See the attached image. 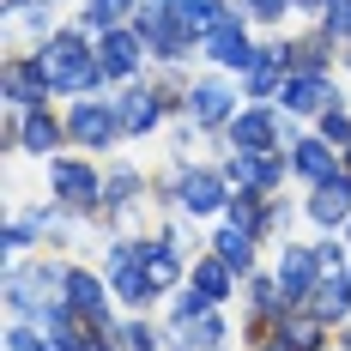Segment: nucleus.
<instances>
[{
    "instance_id": "nucleus-17",
    "label": "nucleus",
    "mask_w": 351,
    "mask_h": 351,
    "mask_svg": "<svg viewBox=\"0 0 351 351\" xmlns=\"http://www.w3.org/2000/svg\"><path fill=\"white\" fill-rule=\"evenodd\" d=\"M285 79H291L285 43H261V55H254V61H248V73H243V97H248V104H279Z\"/></svg>"
},
{
    "instance_id": "nucleus-20",
    "label": "nucleus",
    "mask_w": 351,
    "mask_h": 351,
    "mask_svg": "<svg viewBox=\"0 0 351 351\" xmlns=\"http://www.w3.org/2000/svg\"><path fill=\"white\" fill-rule=\"evenodd\" d=\"M303 309H315V315L327 321V327H346V321H351V267L327 273V279L315 285V297H309Z\"/></svg>"
},
{
    "instance_id": "nucleus-28",
    "label": "nucleus",
    "mask_w": 351,
    "mask_h": 351,
    "mask_svg": "<svg viewBox=\"0 0 351 351\" xmlns=\"http://www.w3.org/2000/svg\"><path fill=\"white\" fill-rule=\"evenodd\" d=\"M0 351H55V346H49V333H43L36 321H6V333H0Z\"/></svg>"
},
{
    "instance_id": "nucleus-23",
    "label": "nucleus",
    "mask_w": 351,
    "mask_h": 351,
    "mask_svg": "<svg viewBox=\"0 0 351 351\" xmlns=\"http://www.w3.org/2000/svg\"><path fill=\"white\" fill-rule=\"evenodd\" d=\"M339 55V43L327 31L315 36H285V61H291V73H327V61Z\"/></svg>"
},
{
    "instance_id": "nucleus-24",
    "label": "nucleus",
    "mask_w": 351,
    "mask_h": 351,
    "mask_svg": "<svg viewBox=\"0 0 351 351\" xmlns=\"http://www.w3.org/2000/svg\"><path fill=\"white\" fill-rule=\"evenodd\" d=\"M109 339H115L121 351H164V346H170V327L152 321V315H121Z\"/></svg>"
},
{
    "instance_id": "nucleus-7",
    "label": "nucleus",
    "mask_w": 351,
    "mask_h": 351,
    "mask_svg": "<svg viewBox=\"0 0 351 351\" xmlns=\"http://www.w3.org/2000/svg\"><path fill=\"white\" fill-rule=\"evenodd\" d=\"M218 170L230 176V188H237V194H261V200H267V194H279V188H285L291 158H285V152H230Z\"/></svg>"
},
{
    "instance_id": "nucleus-19",
    "label": "nucleus",
    "mask_w": 351,
    "mask_h": 351,
    "mask_svg": "<svg viewBox=\"0 0 351 351\" xmlns=\"http://www.w3.org/2000/svg\"><path fill=\"white\" fill-rule=\"evenodd\" d=\"M230 321L218 315V309H206L200 321H188V327H170V346L164 351H230Z\"/></svg>"
},
{
    "instance_id": "nucleus-8",
    "label": "nucleus",
    "mask_w": 351,
    "mask_h": 351,
    "mask_svg": "<svg viewBox=\"0 0 351 351\" xmlns=\"http://www.w3.org/2000/svg\"><path fill=\"white\" fill-rule=\"evenodd\" d=\"M273 279H279L285 303H291V309H303V303L315 297V285L327 279V273H321V254H315V243H279Z\"/></svg>"
},
{
    "instance_id": "nucleus-25",
    "label": "nucleus",
    "mask_w": 351,
    "mask_h": 351,
    "mask_svg": "<svg viewBox=\"0 0 351 351\" xmlns=\"http://www.w3.org/2000/svg\"><path fill=\"white\" fill-rule=\"evenodd\" d=\"M170 6H176V19H182L194 36H212L224 19H230V0H170Z\"/></svg>"
},
{
    "instance_id": "nucleus-18",
    "label": "nucleus",
    "mask_w": 351,
    "mask_h": 351,
    "mask_svg": "<svg viewBox=\"0 0 351 351\" xmlns=\"http://www.w3.org/2000/svg\"><path fill=\"white\" fill-rule=\"evenodd\" d=\"M188 285H194V291H206L218 309H224L230 297H243V273H237V267H230L224 254H212V248L188 261Z\"/></svg>"
},
{
    "instance_id": "nucleus-26",
    "label": "nucleus",
    "mask_w": 351,
    "mask_h": 351,
    "mask_svg": "<svg viewBox=\"0 0 351 351\" xmlns=\"http://www.w3.org/2000/svg\"><path fill=\"white\" fill-rule=\"evenodd\" d=\"M206 309H218L206 291H194V285H176V291H170V309H164V327H188V321H200Z\"/></svg>"
},
{
    "instance_id": "nucleus-2",
    "label": "nucleus",
    "mask_w": 351,
    "mask_h": 351,
    "mask_svg": "<svg viewBox=\"0 0 351 351\" xmlns=\"http://www.w3.org/2000/svg\"><path fill=\"white\" fill-rule=\"evenodd\" d=\"M158 188H164V206L188 212V218H224L230 200H237L230 176L218 170V164H170Z\"/></svg>"
},
{
    "instance_id": "nucleus-1",
    "label": "nucleus",
    "mask_w": 351,
    "mask_h": 351,
    "mask_svg": "<svg viewBox=\"0 0 351 351\" xmlns=\"http://www.w3.org/2000/svg\"><path fill=\"white\" fill-rule=\"evenodd\" d=\"M31 55H36V67L49 73L55 97H97L109 85L104 61H97V36L79 31V25H61L55 36H43Z\"/></svg>"
},
{
    "instance_id": "nucleus-30",
    "label": "nucleus",
    "mask_w": 351,
    "mask_h": 351,
    "mask_svg": "<svg viewBox=\"0 0 351 351\" xmlns=\"http://www.w3.org/2000/svg\"><path fill=\"white\" fill-rule=\"evenodd\" d=\"M315 121H321V128H315L321 140H333V145H339V152H346V145H351V109H346V104H333V109H321Z\"/></svg>"
},
{
    "instance_id": "nucleus-41",
    "label": "nucleus",
    "mask_w": 351,
    "mask_h": 351,
    "mask_svg": "<svg viewBox=\"0 0 351 351\" xmlns=\"http://www.w3.org/2000/svg\"><path fill=\"white\" fill-rule=\"evenodd\" d=\"M346 243H351V224H346Z\"/></svg>"
},
{
    "instance_id": "nucleus-3",
    "label": "nucleus",
    "mask_w": 351,
    "mask_h": 351,
    "mask_svg": "<svg viewBox=\"0 0 351 351\" xmlns=\"http://www.w3.org/2000/svg\"><path fill=\"white\" fill-rule=\"evenodd\" d=\"M49 200L79 212V218H104V170L91 158H49Z\"/></svg>"
},
{
    "instance_id": "nucleus-22",
    "label": "nucleus",
    "mask_w": 351,
    "mask_h": 351,
    "mask_svg": "<svg viewBox=\"0 0 351 351\" xmlns=\"http://www.w3.org/2000/svg\"><path fill=\"white\" fill-rule=\"evenodd\" d=\"M212 254H224V261H230V267H237V273L248 279V273H254V254H261V237L224 218V224L212 230Z\"/></svg>"
},
{
    "instance_id": "nucleus-34",
    "label": "nucleus",
    "mask_w": 351,
    "mask_h": 351,
    "mask_svg": "<svg viewBox=\"0 0 351 351\" xmlns=\"http://www.w3.org/2000/svg\"><path fill=\"white\" fill-rule=\"evenodd\" d=\"M351 243H339V230L333 237H321L315 243V254H321V273H339V267H351V254H346Z\"/></svg>"
},
{
    "instance_id": "nucleus-12",
    "label": "nucleus",
    "mask_w": 351,
    "mask_h": 351,
    "mask_svg": "<svg viewBox=\"0 0 351 351\" xmlns=\"http://www.w3.org/2000/svg\"><path fill=\"white\" fill-rule=\"evenodd\" d=\"M0 91H6V109H43L49 97H55L49 73L36 67V55H6V67H0Z\"/></svg>"
},
{
    "instance_id": "nucleus-36",
    "label": "nucleus",
    "mask_w": 351,
    "mask_h": 351,
    "mask_svg": "<svg viewBox=\"0 0 351 351\" xmlns=\"http://www.w3.org/2000/svg\"><path fill=\"white\" fill-rule=\"evenodd\" d=\"M327 6H333V0H297V12H315V19L327 12Z\"/></svg>"
},
{
    "instance_id": "nucleus-6",
    "label": "nucleus",
    "mask_w": 351,
    "mask_h": 351,
    "mask_svg": "<svg viewBox=\"0 0 351 351\" xmlns=\"http://www.w3.org/2000/svg\"><path fill=\"white\" fill-rule=\"evenodd\" d=\"M224 140H230V152H285L297 134H285L279 104H243L237 121L224 128Z\"/></svg>"
},
{
    "instance_id": "nucleus-13",
    "label": "nucleus",
    "mask_w": 351,
    "mask_h": 351,
    "mask_svg": "<svg viewBox=\"0 0 351 351\" xmlns=\"http://www.w3.org/2000/svg\"><path fill=\"white\" fill-rule=\"evenodd\" d=\"M303 218L315 224L321 237H346V224H351V176L339 170V176H327L321 188H309V200H303Z\"/></svg>"
},
{
    "instance_id": "nucleus-39",
    "label": "nucleus",
    "mask_w": 351,
    "mask_h": 351,
    "mask_svg": "<svg viewBox=\"0 0 351 351\" xmlns=\"http://www.w3.org/2000/svg\"><path fill=\"white\" fill-rule=\"evenodd\" d=\"M339 67H346V73H351V49H339Z\"/></svg>"
},
{
    "instance_id": "nucleus-40",
    "label": "nucleus",
    "mask_w": 351,
    "mask_h": 351,
    "mask_svg": "<svg viewBox=\"0 0 351 351\" xmlns=\"http://www.w3.org/2000/svg\"><path fill=\"white\" fill-rule=\"evenodd\" d=\"M339 164H346V176H351V145H346V152H339Z\"/></svg>"
},
{
    "instance_id": "nucleus-9",
    "label": "nucleus",
    "mask_w": 351,
    "mask_h": 351,
    "mask_svg": "<svg viewBox=\"0 0 351 351\" xmlns=\"http://www.w3.org/2000/svg\"><path fill=\"white\" fill-rule=\"evenodd\" d=\"M97 61H104L109 85H134V79H145V67H152V49H145V36L134 31V25H115V31L97 36Z\"/></svg>"
},
{
    "instance_id": "nucleus-14",
    "label": "nucleus",
    "mask_w": 351,
    "mask_h": 351,
    "mask_svg": "<svg viewBox=\"0 0 351 351\" xmlns=\"http://www.w3.org/2000/svg\"><path fill=\"white\" fill-rule=\"evenodd\" d=\"M285 158H291V176H297V182H309V188H321L327 176L346 170V164H339V145L321 140V134H297V140L285 145Z\"/></svg>"
},
{
    "instance_id": "nucleus-37",
    "label": "nucleus",
    "mask_w": 351,
    "mask_h": 351,
    "mask_svg": "<svg viewBox=\"0 0 351 351\" xmlns=\"http://www.w3.org/2000/svg\"><path fill=\"white\" fill-rule=\"evenodd\" d=\"M333 351H351V321L339 327V339H333Z\"/></svg>"
},
{
    "instance_id": "nucleus-32",
    "label": "nucleus",
    "mask_w": 351,
    "mask_h": 351,
    "mask_svg": "<svg viewBox=\"0 0 351 351\" xmlns=\"http://www.w3.org/2000/svg\"><path fill=\"white\" fill-rule=\"evenodd\" d=\"M321 31L333 36L339 49H351V0H333V6L321 12Z\"/></svg>"
},
{
    "instance_id": "nucleus-31",
    "label": "nucleus",
    "mask_w": 351,
    "mask_h": 351,
    "mask_svg": "<svg viewBox=\"0 0 351 351\" xmlns=\"http://www.w3.org/2000/svg\"><path fill=\"white\" fill-rule=\"evenodd\" d=\"M36 243H43V237H36V224L25 218V212H19V218L6 224V254H12V261H25V254H31Z\"/></svg>"
},
{
    "instance_id": "nucleus-11",
    "label": "nucleus",
    "mask_w": 351,
    "mask_h": 351,
    "mask_svg": "<svg viewBox=\"0 0 351 351\" xmlns=\"http://www.w3.org/2000/svg\"><path fill=\"white\" fill-rule=\"evenodd\" d=\"M200 55H206L218 73H248V61L261 55V43L248 36V19H243V12H230L212 36H200Z\"/></svg>"
},
{
    "instance_id": "nucleus-29",
    "label": "nucleus",
    "mask_w": 351,
    "mask_h": 351,
    "mask_svg": "<svg viewBox=\"0 0 351 351\" xmlns=\"http://www.w3.org/2000/svg\"><path fill=\"white\" fill-rule=\"evenodd\" d=\"M49 6H55V0H36V6H25V12H12V25H19L25 36H36V43H43V36H55L61 25H55V12H49Z\"/></svg>"
},
{
    "instance_id": "nucleus-38",
    "label": "nucleus",
    "mask_w": 351,
    "mask_h": 351,
    "mask_svg": "<svg viewBox=\"0 0 351 351\" xmlns=\"http://www.w3.org/2000/svg\"><path fill=\"white\" fill-rule=\"evenodd\" d=\"M0 6H6V12H25V6H36V0H0Z\"/></svg>"
},
{
    "instance_id": "nucleus-27",
    "label": "nucleus",
    "mask_w": 351,
    "mask_h": 351,
    "mask_svg": "<svg viewBox=\"0 0 351 351\" xmlns=\"http://www.w3.org/2000/svg\"><path fill=\"white\" fill-rule=\"evenodd\" d=\"M67 267H73V261H25L36 297H61V291H67Z\"/></svg>"
},
{
    "instance_id": "nucleus-15",
    "label": "nucleus",
    "mask_w": 351,
    "mask_h": 351,
    "mask_svg": "<svg viewBox=\"0 0 351 351\" xmlns=\"http://www.w3.org/2000/svg\"><path fill=\"white\" fill-rule=\"evenodd\" d=\"M346 104L339 97V85H333V73H291L279 91V109L285 115H321V109Z\"/></svg>"
},
{
    "instance_id": "nucleus-4",
    "label": "nucleus",
    "mask_w": 351,
    "mask_h": 351,
    "mask_svg": "<svg viewBox=\"0 0 351 351\" xmlns=\"http://www.w3.org/2000/svg\"><path fill=\"white\" fill-rule=\"evenodd\" d=\"M61 115H67V140L85 145V158H91V152H115V145H128V128H121L115 97H73Z\"/></svg>"
},
{
    "instance_id": "nucleus-33",
    "label": "nucleus",
    "mask_w": 351,
    "mask_h": 351,
    "mask_svg": "<svg viewBox=\"0 0 351 351\" xmlns=\"http://www.w3.org/2000/svg\"><path fill=\"white\" fill-rule=\"evenodd\" d=\"M291 6H297V0H243L237 12L254 19V25H285V12H291Z\"/></svg>"
},
{
    "instance_id": "nucleus-16",
    "label": "nucleus",
    "mask_w": 351,
    "mask_h": 351,
    "mask_svg": "<svg viewBox=\"0 0 351 351\" xmlns=\"http://www.w3.org/2000/svg\"><path fill=\"white\" fill-rule=\"evenodd\" d=\"M61 145L67 140V115H55V109H19V152H31V158H61Z\"/></svg>"
},
{
    "instance_id": "nucleus-35",
    "label": "nucleus",
    "mask_w": 351,
    "mask_h": 351,
    "mask_svg": "<svg viewBox=\"0 0 351 351\" xmlns=\"http://www.w3.org/2000/svg\"><path fill=\"white\" fill-rule=\"evenodd\" d=\"M248 351H297V346H291V339H279V333H267L261 346H248Z\"/></svg>"
},
{
    "instance_id": "nucleus-5",
    "label": "nucleus",
    "mask_w": 351,
    "mask_h": 351,
    "mask_svg": "<svg viewBox=\"0 0 351 351\" xmlns=\"http://www.w3.org/2000/svg\"><path fill=\"white\" fill-rule=\"evenodd\" d=\"M182 115H188L200 134H206V128H212V134H224V128L237 121V85H230L218 67L200 73V79L188 85V104H182Z\"/></svg>"
},
{
    "instance_id": "nucleus-21",
    "label": "nucleus",
    "mask_w": 351,
    "mask_h": 351,
    "mask_svg": "<svg viewBox=\"0 0 351 351\" xmlns=\"http://www.w3.org/2000/svg\"><path fill=\"white\" fill-rule=\"evenodd\" d=\"M279 339H291L297 351H327L333 339H339V327H327V321H321L315 309H285Z\"/></svg>"
},
{
    "instance_id": "nucleus-10",
    "label": "nucleus",
    "mask_w": 351,
    "mask_h": 351,
    "mask_svg": "<svg viewBox=\"0 0 351 351\" xmlns=\"http://www.w3.org/2000/svg\"><path fill=\"white\" fill-rule=\"evenodd\" d=\"M115 109H121V128H128V140H140V134H158L164 128V115H176V104L158 91V85H115Z\"/></svg>"
}]
</instances>
